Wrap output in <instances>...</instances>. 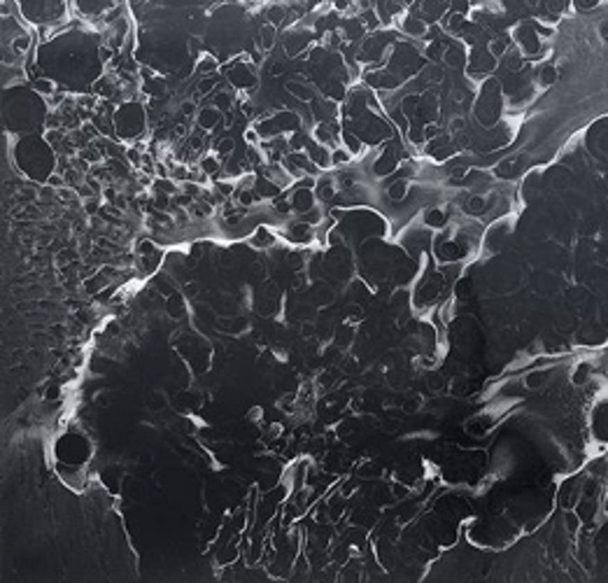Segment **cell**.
<instances>
[{"instance_id":"1","label":"cell","mask_w":608,"mask_h":583,"mask_svg":"<svg viewBox=\"0 0 608 583\" xmlns=\"http://www.w3.org/2000/svg\"><path fill=\"white\" fill-rule=\"evenodd\" d=\"M196 70H199V75H208V73H212V70H217V61H214L212 56H203L199 61V66H196Z\"/></svg>"},{"instance_id":"3","label":"cell","mask_w":608,"mask_h":583,"mask_svg":"<svg viewBox=\"0 0 608 583\" xmlns=\"http://www.w3.org/2000/svg\"><path fill=\"white\" fill-rule=\"evenodd\" d=\"M128 3V8H133V10H142L145 8V5L149 3V0H126Z\"/></svg>"},{"instance_id":"2","label":"cell","mask_w":608,"mask_h":583,"mask_svg":"<svg viewBox=\"0 0 608 583\" xmlns=\"http://www.w3.org/2000/svg\"><path fill=\"white\" fill-rule=\"evenodd\" d=\"M35 89L40 94H51L54 92V84H51L49 80H35Z\"/></svg>"}]
</instances>
